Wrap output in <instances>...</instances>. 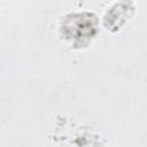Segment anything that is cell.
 <instances>
[{
  "mask_svg": "<svg viewBox=\"0 0 147 147\" xmlns=\"http://www.w3.org/2000/svg\"><path fill=\"white\" fill-rule=\"evenodd\" d=\"M64 31L67 38L72 40V42H80V45H84L96 31L95 16L87 13L71 14L65 20Z\"/></svg>",
  "mask_w": 147,
  "mask_h": 147,
  "instance_id": "1",
  "label": "cell"
}]
</instances>
